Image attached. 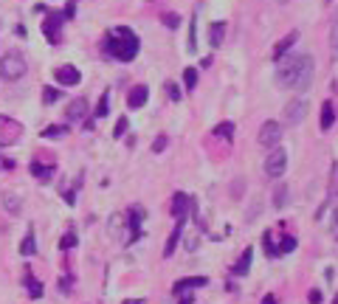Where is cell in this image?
<instances>
[{
	"label": "cell",
	"mask_w": 338,
	"mask_h": 304,
	"mask_svg": "<svg viewBox=\"0 0 338 304\" xmlns=\"http://www.w3.org/2000/svg\"><path fill=\"white\" fill-rule=\"evenodd\" d=\"M310 301H313V304H321V293H318V290H310Z\"/></svg>",
	"instance_id": "cell-39"
},
{
	"label": "cell",
	"mask_w": 338,
	"mask_h": 304,
	"mask_svg": "<svg viewBox=\"0 0 338 304\" xmlns=\"http://www.w3.org/2000/svg\"><path fill=\"white\" fill-rule=\"evenodd\" d=\"M332 124H335V105L324 102L321 105V130H332Z\"/></svg>",
	"instance_id": "cell-17"
},
{
	"label": "cell",
	"mask_w": 338,
	"mask_h": 304,
	"mask_svg": "<svg viewBox=\"0 0 338 304\" xmlns=\"http://www.w3.org/2000/svg\"><path fill=\"white\" fill-rule=\"evenodd\" d=\"M251 256H254V251H251V248H245L243 256H240V262L231 268V270H234V276H245L248 270H251Z\"/></svg>",
	"instance_id": "cell-19"
},
{
	"label": "cell",
	"mask_w": 338,
	"mask_h": 304,
	"mask_svg": "<svg viewBox=\"0 0 338 304\" xmlns=\"http://www.w3.org/2000/svg\"><path fill=\"white\" fill-rule=\"evenodd\" d=\"M285 124H290V127H296V124H302L304 116H307V102L299 96V99H290L288 105H285Z\"/></svg>",
	"instance_id": "cell-6"
},
{
	"label": "cell",
	"mask_w": 338,
	"mask_h": 304,
	"mask_svg": "<svg viewBox=\"0 0 338 304\" xmlns=\"http://www.w3.org/2000/svg\"><path fill=\"white\" fill-rule=\"evenodd\" d=\"M296 40H299V31H290V34L285 37V40H279V43H276V48H274V54H271V57H274L276 62H279V59L285 57V54H288V51L296 45Z\"/></svg>",
	"instance_id": "cell-15"
},
{
	"label": "cell",
	"mask_w": 338,
	"mask_h": 304,
	"mask_svg": "<svg viewBox=\"0 0 338 304\" xmlns=\"http://www.w3.org/2000/svg\"><path fill=\"white\" fill-rule=\"evenodd\" d=\"M54 76H57V82L65 85V87H73V85H79L82 82L79 68H73V65H59L57 71H54Z\"/></svg>",
	"instance_id": "cell-9"
},
{
	"label": "cell",
	"mask_w": 338,
	"mask_h": 304,
	"mask_svg": "<svg viewBox=\"0 0 338 304\" xmlns=\"http://www.w3.org/2000/svg\"><path fill=\"white\" fill-rule=\"evenodd\" d=\"M20 254L23 256H34L37 254V242H34V231H31V228H29V234H26L23 245H20Z\"/></svg>",
	"instance_id": "cell-23"
},
{
	"label": "cell",
	"mask_w": 338,
	"mask_h": 304,
	"mask_svg": "<svg viewBox=\"0 0 338 304\" xmlns=\"http://www.w3.org/2000/svg\"><path fill=\"white\" fill-rule=\"evenodd\" d=\"M214 135H217V138H223V141H231V138H234V124H231V121L217 124V127H214Z\"/></svg>",
	"instance_id": "cell-24"
},
{
	"label": "cell",
	"mask_w": 338,
	"mask_h": 304,
	"mask_svg": "<svg viewBox=\"0 0 338 304\" xmlns=\"http://www.w3.org/2000/svg\"><path fill=\"white\" fill-rule=\"evenodd\" d=\"M279 141H282V124L279 121H265L259 127V144L274 149V147H279Z\"/></svg>",
	"instance_id": "cell-7"
},
{
	"label": "cell",
	"mask_w": 338,
	"mask_h": 304,
	"mask_svg": "<svg viewBox=\"0 0 338 304\" xmlns=\"http://www.w3.org/2000/svg\"><path fill=\"white\" fill-rule=\"evenodd\" d=\"M166 144H169V138H166V135H158V138H155V144H152V152H164Z\"/></svg>",
	"instance_id": "cell-36"
},
{
	"label": "cell",
	"mask_w": 338,
	"mask_h": 304,
	"mask_svg": "<svg viewBox=\"0 0 338 304\" xmlns=\"http://www.w3.org/2000/svg\"><path fill=\"white\" fill-rule=\"evenodd\" d=\"M313 71H316V62H313L310 54H290L288 51L279 59V68H276V85L304 93L313 82Z\"/></svg>",
	"instance_id": "cell-1"
},
{
	"label": "cell",
	"mask_w": 338,
	"mask_h": 304,
	"mask_svg": "<svg viewBox=\"0 0 338 304\" xmlns=\"http://www.w3.org/2000/svg\"><path fill=\"white\" fill-rule=\"evenodd\" d=\"M209 279L206 276H189V279H180L175 282V293H186V290H197V287H206Z\"/></svg>",
	"instance_id": "cell-13"
},
{
	"label": "cell",
	"mask_w": 338,
	"mask_h": 304,
	"mask_svg": "<svg viewBox=\"0 0 338 304\" xmlns=\"http://www.w3.org/2000/svg\"><path fill=\"white\" fill-rule=\"evenodd\" d=\"M73 282H76V279H73V273H65L62 279H59V293L71 296V293H73Z\"/></svg>",
	"instance_id": "cell-27"
},
{
	"label": "cell",
	"mask_w": 338,
	"mask_h": 304,
	"mask_svg": "<svg viewBox=\"0 0 338 304\" xmlns=\"http://www.w3.org/2000/svg\"><path fill=\"white\" fill-rule=\"evenodd\" d=\"M124 133H127V119H119V124H116V130H113V135H116V138H122Z\"/></svg>",
	"instance_id": "cell-37"
},
{
	"label": "cell",
	"mask_w": 338,
	"mask_h": 304,
	"mask_svg": "<svg viewBox=\"0 0 338 304\" xmlns=\"http://www.w3.org/2000/svg\"><path fill=\"white\" fill-rule=\"evenodd\" d=\"M0 127H3V133H0V144H15L17 135L23 133L20 124L12 121V119H6V116H0Z\"/></svg>",
	"instance_id": "cell-11"
},
{
	"label": "cell",
	"mask_w": 338,
	"mask_h": 304,
	"mask_svg": "<svg viewBox=\"0 0 338 304\" xmlns=\"http://www.w3.org/2000/svg\"><path fill=\"white\" fill-rule=\"evenodd\" d=\"M276 248H279V256H282V254H290V251H293V248H296V237H290V234H285V237H282V242H279V245H276Z\"/></svg>",
	"instance_id": "cell-30"
},
{
	"label": "cell",
	"mask_w": 338,
	"mask_h": 304,
	"mask_svg": "<svg viewBox=\"0 0 338 304\" xmlns=\"http://www.w3.org/2000/svg\"><path fill=\"white\" fill-rule=\"evenodd\" d=\"M288 200H290V189H288L285 183L276 186V191H274V206H276V209H285V206H288Z\"/></svg>",
	"instance_id": "cell-22"
},
{
	"label": "cell",
	"mask_w": 338,
	"mask_h": 304,
	"mask_svg": "<svg viewBox=\"0 0 338 304\" xmlns=\"http://www.w3.org/2000/svg\"><path fill=\"white\" fill-rule=\"evenodd\" d=\"M223 37H226V23H211V29H209V45L211 48H220Z\"/></svg>",
	"instance_id": "cell-20"
},
{
	"label": "cell",
	"mask_w": 338,
	"mask_h": 304,
	"mask_svg": "<svg viewBox=\"0 0 338 304\" xmlns=\"http://www.w3.org/2000/svg\"><path fill=\"white\" fill-rule=\"evenodd\" d=\"M285 169H288V152L279 149V147H274L271 149V155L265 158V175L268 177H282Z\"/></svg>",
	"instance_id": "cell-5"
},
{
	"label": "cell",
	"mask_w": 338,
	"mask_h": 304,
	"mask_svg": "<svg viewBox=\"0 0 338 304\" xmlns=\"http://www.w3.org/2000/svg\"><path fill=\"white\" fill-rule=\"evenodd\" d=\"M161 20H164L166 29H178V26H180V15H172V12H166V15L161 17Z\"/></svg>",
	"instance_id": "cell-34"
},
{
	"label": "cell",
	"mask_w": 338,
	"mask_h": 304,
	"mask_svg": "<svg viewBox=\"0 0 338 304\" xmlns=\"http://www.w3.org/2000/svg\"><path fill=\"white\" fill-rule=\"evenodd\" d=\"M189 54H197V12L192 17V34H189Z\"/></svg>",
	"instance_id": "cell-28"
},
{
	"label": "cell",
	"mask_w": 338,
	"mask_h": 304,
	"mask_svg": "<svg viewBox=\"0 0 338 304\" xmlns=\"http://www.w3.org/2000/svg\"><path fill=\"white\" fill-rule=\"evenodd\" d=\"M62 12H51L48 17H45V23H43V31H45V37H48L51 43H57L59 40V26H62Z\"/></svg>",
	"instance_id": "cell-10"
},
{
	"label": "cell",
	"mask_w": 338,
	"mask_h": 304,
	"mask_svg": "<svg viewBox=\"0 0 338 304\" xmlns=\"http://www.w3.org/2000/svg\"><path fill=\"white\" fill-rule=\"evenodd\" d=\"M29 71V62L23 54L17 51H9L6 57H0V79H6V82H17V79L26 76Z\"/></svg>",
	"instance_id": "cell-3"
},
{
	"label": "cell",
	"mask_w": 338,
	"mask_h": 304,
	"mask_svg": "<svg viewBox=\"0 0 338 304\" xmlns=\"http://www.w3.org/2000/svg\"><path fill=\"white\" fill-rule=\"evenodd\" d=\"M327 282H335V268H327Z\"/></svg>",
	"instance_id": "cell-41"
},
{
	"label": "cell",
	"mask_w": 338,
	"mask_h": 304,
	"mask_svg": "<svg viewBox=\"0 0 338 304\" xmlns=\"http://www.w3.org/2000/svg\"><path fill=\"white\" fill-rule=\"evenodd\" d=\"M259 304H276V296H274V293H268V296L262 298V301H259Z\"/></svg>",
	"instance_id": "cell-40"
},
{
	"label": "cell",
	"mask_w": 338,
	"mask_h": 304,
	"mask_svg": "<svg viewBox=\"0 0 338 304\" xmlns=\"http://www.w3.org/2000/svg\"><path fill=\"white\" fill-rule=\"evenodd\" d=\"M194 209H197V203L189 197L186 191H175V197H172V217L183 220L189 212H194Z\"/></svg>",
	"instance_id": "cell-8"
},
{
	"label": "cell",
	"mask_w": 338,
	"mask_h": 304,
	"mask_svg": "<svg viewBox=\"0 0 338 304\" xmlns=\"http://www.w3.org/2000/svg\"><path fill=\"white\" fill-rule=\"evenodd\" d=\"M138 48H141V43H138V37L127 26H116L107 34V40H104V51L113 59H119V62H133L138 57Z\"/></svg>",
	"instance_id": "cell-2"
},
{
	"label": "cell",
	"mask_w": 338,
	"mask_h": 304,
	"mask_svg": "<svg viewBox=\"0 0 338 304\" xmlns=\"http://www.w3.org/2000/svg\"><path fill=\"white\" fill-rule=\"evenodd\" d=\"M31 175H34L37 180H43V183H48L51 177H54V166H45V163L34 161V163H31Z\"/></svg>",
	"instance_id": "cell-18"
},
{
	"label": "cell",
	"mask_w": 338,
	"mask_h": 304,
	"mask_svg": "<svg viewBox=\"0 0 338 304\" xmlns=\"http://www.w3.org/2000/svg\"><path fill=\"white\" fill-rule=\"evenodd\" d=\"M26 284H29V296H31V298H40V296H43V284L37 282L31 273H26Z\"/></svg>",
	"instance_id": "cell-25"
},
{
	"label": "cell",
	"mask_w": 338,
	"mask_h": 304,
	"mask_svg": "<svg viewBox=\"0 0 338 304\" xmlns=\"http://www.w3.org/2000/svg\"><path fill=\"white\" fill-rule=\"evenodd\" d=\"M183 223H186V217L175 223V231L169 234V240H166V245H164V256H166V259H169V256L175 254V248H178V242H180V231H183Z\"/></svg>",
	"instance_id": "cell-16"
},
{
	"label": "cell",
	"mask_w": 338,
	"mask_h": 304,
	"mask_svg": "<svg viewBox=\"0 0 338 304\" xmlns=\"http://www.w3.org/2000/svg\"><path fill=\"white\" fill-rule=\"evenodd\" d=\"M124 304H147V301H144V298H127Z\"/></svg>",
	"instance_id": "cell-42"
},
{
	"label": "cell",
	"mask_w": 338,
	"mask_h": 304,
	"mask_svg": "<svg viewBox=\"0 0 338 304\" xmlns=\"http://www.w3.org/2000/svg\"><path fill=\"white\" fill-rule=\"evenodd\" d=\"M279 3H285V0H279Z\"/></svg>",
	"instance_id": "cell-43"
},
{
	"label": "cell",
	"mask_w": 338,
	"mask_h": 304,
	"mask_svg": "<svg viewBox=\"0 0 338 304\" xmlns=\"http://www.w3.org/2000/svg\"><path fill=\"white\" fill-rule=\"evenodd\" d=\"M183 85H186V90H194V87H197V68H186V71H183Z\"/></svg>",
	"instance_id": "cell-26"
},
{
	"label": "cell",
	"mask_w": 338,
	"mask_h": 304,
	"mask_svg": "<svg viewBox=\"0 0 338 304\" xmlns=\"http://www.w3.org/2000/svg\"><path fill=\"white\" fill-rule=\"evenodd\" d=\"M127 237H124V242H138L141 240V223H144V206H130L127 212Z\"/></svg>",
	"instance_id": "cell-4"
},
{
	"label": "cell",
	"mask_w": 338,
	"mask_h": 304,
	"mask_svg": "<svg viewBox=\"0 0 338 304\" xmlns=\"http://www.w3.org/2000/svg\"><path fill=\"white\" fill-rule=\"evenodd\" d=\"M3 206H6L9 214H17V212L23 209V200L17 197L15 191H6V194H3Z\"/></svg>",
	"instance_id": "cell-21"
},
{
	"label": "cell",
	"mask_w": 338,
	"mask_h": 304,
	"mask_svg": "<svg viewBox=\"0 0 338 304\" xmlns=\"http://www.w3.org/2000/svg\"><path fill=\"white\" fill-rule=\"evenodd\" d=\"M73 245H76V234H73V231H68V234L62 237V240H59V248H62V251H71Z\"/></svg>",
	"instance_id": "cell-33"
},
{
	"label": "cell",
	"mask_w": 338,
	"mask_h": 304,
	"mask_svg": "<svg viewBox=\"0 0 338 304\" xmlns=\"http://www.w3.org/2000/svg\"><path fill=\"white\" fill-rule=\"evenodd\" d=\"M262 248H265V254L271 256V259H276L279 256V248L274 245V240H271V234L265 231V237H262Z\"/></svg>",
	"instance_id": "cell-29"
},
{
	"label": "cell",
	"mask_w": 338,
	"mask_h": 304,
	"mask_svg": "<svg viewBox=\"0 0 338 304\" xmlns=\"http://www.w3.org/2000/svg\"><path fill=\"white\" fill-rule=\"evenodd\" d=\"M147 96H150V87H147V85L130 87V93H127V107H130V110H138V107H144V105H147Z\"/></svg>",
	"instance_id": "cell-12"
},
{
	"label": "cell",
	"mask_w": 338,
	"mask_h": 304,
	"mask_svg": "<svg viewBox=\"0 0 338 304\" xmlns=\"http://www.w3.org/2000/svg\"><path fill=\"white\" fill-rule=\"evenodd\" d=\"M65 133H68V127H48V130H45V138H59V135H65Z\"/></svg>",
	"instance_id": "cell-35"
},
{
	"label": "cell",
	"mask_w": 338,
	"mask_h": 304,
	"mask_svg": "<svg viewBox=\"0 0 338 304\" xmlns=\"http://www.w3.org/2000/svg\"><path fill=\"white\" fill-rule=\"evenodd\" d=\"M59 96H62V93H59L57 87H45V90H43V102H45V105H54Z\"/></svg>",
	"instance_id": "cell-32"
},
{
	"label": "cell",
	"mask_w": 338,
	"mask_h": 304,
	"mask_svg": "<svg viewBox=\"0 0 338 304\" xmlns=\"http://www.w3.org/2000/svg\"><path fill=\"white\" fill-rule=\"evenodd\" d=\"M85 116H87V99H73L68 105V110H65V119L68 121H79Z\"/></svg>",
	"instance_id": "cell-14"
},
{
	"label": "cell",
	"mask_w": 338,
	"mask_h": 304,
	"mask_svg": "<svg viewBox=\"0 0 338 304\" xmlns=\"http://www.w3.org/2000/svg\"><path fill=\"white\" fill-rule=\"evenodd\" d=\"M166 93H169V99H172V102H178V99H180V90H178V85H172V82L166 85Z\"/></svg>",
	"instance_id": "cell-38"
},
{
	"label": "cell",
	"mask_w": 338,
	"mask_h": 304,
	"mask_svg": "<svg viewBox=\"0 0 338 304\" xmlns=\"http://www.w3.org/2000/svg\"><path fill=\"white\" fill-rule=\"evenodd\" d=\"M107 113H110V96H107V93H101L99 107H96V119H104Z\"/></svg>",
	"instance_id": "cell-31"
}]
</instances>
